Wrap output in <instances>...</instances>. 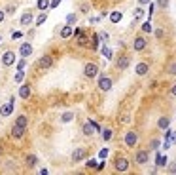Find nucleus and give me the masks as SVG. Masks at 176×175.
<instances>
[{
	"label": "nucleus",
	"mask_w": 176,
	"mask_h": 175,
	"mask_svg": "<svg viewBox=\"0 0 176 175\" xmlns=\"http://www.w3.org/2000/svg\"><path fill=\"white\" fill-rule=\"evenodd\" d=\"M83 74H85V78H95L98 74V65L97 63H87L83 67Z\"/></svg>",
	"instance_id": "1"
},
{
	"label": "nucleus",
	"mask_w": 176,
	"mask_h": 175,
	"mask_svg": "<svg viewBox=\"0 0 176 175\" xmlns=\"http://www.w3.org/2000/svg\"><path fill=\"white\" fill-rule=\"evenodd\" d=\"M13 105H15V97H10V101L6 103V105H2L0 107V116H10L12 112H13Z\"/></svg>",
	"instance_id": "2"
},
{
	"label": "nucleus",
	"mask_w": 176,
	"mask_h": 175,
	"mask_svg": "<svg viewBox=\"0 0 176 175\" xmlns=\"http://www.w3.org/2000/svg\"><path fill=\"white\" fill-rule=\"evenodd\" d=\"M19 55L25 57V59H29V57L32 55V44H31V42H23V44L19 46Z\"/></svg>",
	"instance_id": "3"
},
{
	"label": "nucleus",
	"mask_w": 176,
	"mask_h": 175,
	"mask_svg": "<svg viewBox=\"0 0 176 175\" xmlns=\"http://www.w3.org/2000/svg\"><path fill=\"white\" fill-rule=\"evenodd\" d=\"M85 156H87V151H85V148H83V147H76L70 158H72V162H82Z\"/></svg>",
	"instance_id": "4"
},
{
	"label": "nucleus",
	"mask_w": 176,
	"mask_h": 175,
	"mask_svg": "<svg viewBox=\"0 0 176 175\" xmlns=\"http://www.w3.org/2000/svg\"><path fill=\"white\" fill-rule=\"evenodd\" d=\"M98 90L100 91H110L112 90V78L110 76H100L98 78Z\"/></svg>",
	"instance_id": "5"
},
{
	"label": "nucleus",
	"mask_w": 176,
	"mask_h": 175,
	"mask_svg": "<svg viewBox=\"0 0 176 175\" xmlns=\"http://www.w3.org/2000/svg\"><path fill=\"white\" fill-rule=\"evenodd\" d=\"M114 167H116L117 171H127V169H129V160L123 158V156H119V158H116Z\"/></svg>",
	"instance_id": "6"
},
{
	"label": "nucleus",
	"mask_w": 176,
	"mask_h": 175,
	"mask_svg": "<svg viewBox=\"0 0 176 175\" xmlns=\"http://www.w3.org/2000/svg\"><path fill=\"white\" fill-rule=\"evenodd\" d=\"M15 63V52H4V55H2V65L4 67H12Z\"/></svg>",
	"instance_id": "7"
},
{
	"label": "nucleus",
	"mask_w": 176,
	"mask_h": 175,
	"mask_svg": "<svg viewBox=\"0 0 176 175\" xmlns=\"http://www.w3.org/2000/svg\"><path fill=\"white\" fill-rule=\"evenodd\" d=\"M116 65H117L119 70H125V69L131 65V57H129V55H119L117 61H116Z\"/></svg>",
	"instance_id": "8"
},
{
	"label": "nucleus",
	"mask_w": 176,
	"mask_h": 175,
	"mask_svg": "<svg viewBox=\"0 0 176 175\" xmlns=\"http://www.w3.org/2000/svg\"><path fill=\"white\" fill-rule=\"evenodd\" d=\"M136 141H138V135H136V131H127V133H125V145H127V147H135L136 145Z\"/></svg>",
	"instance_id": "9"
},
{
	"label": "nucleus",
	"mask_w": 176,
	"mask_h": 175,
	"mask_svg": "<svg viewBox=\"0 0 176 175\" xmlns=\"http://www.w3.org/2000/svg\"><path fill=\"white\" fill-rule=\"evenodd\" d=\"M135 160H136L138 166H144V164H148V160H150V152H148V151H138L136 156H135Z\"/></svg>",
	"instance_id": "10"
},
{
	"label": "nucleus",
	"mask_w": 176,
	"mask_h": 175,
	"mask_svg": "<svg viewBox=\"0 0 176 175\" xmlns=\"http://www.w3.org/2000/svg\"><path fill=\"white\" fill-rule=\"evenodd\" d=\"M51 65H53V57L51 55H42L40 61H38V67L40 69H49Z\"/></svg>",
	"instance_id": "11"
},
{
	"label": "nucleus",
	"mask_w": 176,
	"mask_h": 175,
	"mask_svg": "<svg viewBox=\"0 0 176 175\" xmlns=\"http://www.w3.org/2000/svg\"><path fill=\"white\" fill-rule=\"evenodd\" d=\"M146 44H148V42H146V38H144V36H136V38H135V42H133L135 52H142V49L146 48Z\"/></svg>",
	"instance_id": "12"
},
{
	"label": "nucleus",
	"mask_w": 176,
	"mask_h": 175,
	"mask_svg": "<svg viewBox=\"0 0 176 175\" xmlns=\"http://www.w3.org/2000/svg\"><path fill=\"white\" fill-rule=\"evenodd\" d=\"M25 130H27V128H21V126H17V124H13V126H12V137L13 139H21L25 135Z\"/></svg>",
	"instance_id": "13"
},
{
	"label": "nucleus",
	"mask_w": 176,
	"mask_h": 175,
	"mask_svg": "<svg viewBox=\"0 0 176 175\" xmlns=\"http://www.w3.org/2000/svg\"><path fill=\"white\" fill-rule=\"evenodd\" d=\"M31 93H32V90H31L29 84H23V86L19 88V97H21V99H29Z\"/></svg>",
	"instance_id": "14"
},
{
	"label": "nucleus",
	"mask_w": 176,
	"mask_h": 175,
	"mask_svg": "<svg viewBox=\"0 0 176 175\" xmlns=\"http://www.w3.org/2000/svg\"><path fill=\"white\" fill-rule=\"evenodd\" d=\"M157 128L167 131V130L170 128V118H169V116H161V118L157 120Z\"/></svg>",
	"instance_id": "15"
},
{
	"label": "nucleus",
	"mask_w": 176,
	"mask_h": 175,
	"mask_svg": "<svg viewBox=\"0 0 176 175\" xmlns=\"http://www.w3.org/2000/svg\"><path fill=\"white\" fill-rule=\"evenodd\" d=\"M34 21V15H32V12H25L23 15H21V25H25V27H29V25Z\"/></svg>",
	"instance_id": "16"
},
{
	"label": "nucleus",
	"mask_w": 176,
	"mask_h": 175,
	"mask_svg": "<svg viewBox=\"0 0 176 175\" xmlns=\"http://www.w3.org/2000/svg\"><path fill=\"white\" fill-rule=\"evenodd\" d=\"M148 70H150V67H148V63H138L136 65V74H138V76H146V74H148Z\"/></svg>",
	"instance_id": "17"
},
{
	"label": "nucleus",
	"mask_w": 176,
	"mask_h": 175,
	"mask_svg": "<svg viewBox=\"0 0 176 175\" xmlns=\"http://www.w3.org/2000/svg\"><path fill=\"white\" fill-rule=\"evenodd\" d=\"M72 34H74V31H72V25H68V23H66L64 27L61 29V38H70Z\"/></svg>",
	"instance_id": "18"
},
{
	"label": "nucleus",
	"mask_w": 176,
	"mask_h": 175,
	"mask_svg": "<svg viewBox=\"0 0 176 175\" xmlns=\"http://www.w3.org/2000/svg\"><path fill=\"white\" fill-rule=\"evenodd\" d=\"M95 131H97V130H95V126H93V120H89V122L85 124V126H83V135H87V137H89V135H93Z\"/></svg>",
	"instance_id": "19"
},
{
	"label": "nucleus",
	"mask_w": 176,
	"mask_h": 175,
	"mask_svg": "<svg viewBox=\"0 0 176 175\" xmlns=\"http://www.w3.org/2000/svg\"><path fill=\"white\" fill-rule=\"evenodd\" d=\"M25 164H27V167H34V166L38 164V158H36L34 154H29L27 158H25Z\"/></svg>",
	"instance_id": "20"
},
{
	"label": "nucleus",
	"mask_w": 176,
	"mask_h": 175,
	"mask_svg": "<svg viewBox=\"0 0 176 175\" xmlns=\"http://www.w3.org/2000/svg\"><path fill=\"white\" fill-rule=\"evenodd\" d=\"M72 120H74V112L66 111V112L61 114V122H63V124H68V122H72Z\"/></svg>",
	"instance_id": "21"
},
{
	"label": "nucleus",
	"mask_w": 176,
	"mask_h": 175,
	"mask_svg": "<svg viewBox=\"0 0 176 175\" xmlns=\"http://www.w3.org/2000/svg\"><path fill=\"white\" fill-rule=\"evenodd\" d=\"M121 17H123V13H121L119 10H116V12H112V13H110V21H112V23H119V21H121Z\"/></svg>",
	"instance_id": "22"
},
{
	"label": "nucleus",
	"mask_w": 176,
	"mask_h": 175,
	"mask_svg": "<svg viewBox=\"0 0 176 175\" xmlns=\"http://www.w3.org/2000/svg\"><path fill=\"white\" fill-rule=\"evenodd\" d=\"M15 124H17V126H21V128H27L29 120H27V116H25V114H21V116H17V118H15Z\"/></svg>",
	"instance_id": "23"
},
{
	"label": "nucleus",
	"mask_w": 176,
	"mask_h": 175,
	"mask_svg": "<svg viewBox=\"0 0 176 175\" xmlns=\"http://www.w3.org/2000/svg\"><path fill=\"white\" fill-rule=\"evenodd\" d=\"M167 156H163V154H157V158H155V164H157V167H165L167 166Z\"/></svg>",
	"instance_id": "24"
},
{
	"label": "nucleus",
	"mask_w": 176,
	"mask_h": 175,
	"mask_svg": "<svg viewBox=\"0 0 176 175\" xmlns=\"http://www.w3.org/2000/svg\"><path fill=\"white\" fill-rule=\"evenodd\" d=\"M36 6H38V10L45 12V10H47L49 6H51V4H49V0H38V4H36Z\"/></svg>",
	"instance_id": "25"
},
{
	"label": "nucleus",
	"mask_w": 176,
	"mask_h": 175,
	"mask_svg": "<svg viewBox=\"0 0 176 175\" xmlns=\"http://www.w3.org/2000/svg\"><path fill=\"white\" fill-rule=\"evenodd\" d=\"M66 23H68V25H76V23H78V15H76V13H68V15H66Z\"/></svg>",
	"instance_id": "26"
},
{
	"label": "nucleus",
	"mask_w": 176,
	"mask_h": 175,
	"mask_svg": "<svg viewBox=\"0 0 176 175\" xmlns=\"http://www.w3.org/2000/svg\"><path fill=\"white\" fill-rule=\"evenodd\" d=\"M45 19H47V12H42V13L38 15V19H36V27H40V25H42Z\"/></svg>",
	"instance_id": "27"
},
{
	"label": "nucleus",
	"mask_w": 176,
	"mask_h": 175,
	"mask_svg": "<svg viewBox=\"0 0 176 175\" xmlns=\"http://www.w3.org/2000/svg\"><path fill=\"white\" fill-rule=\"evenodd\" d=\"M167 72H169V74H172V76H176V61L169 63V67H167Z\"/></svg>",
	"instance_id": "28"
},
{
	"label": "nucleus",
	"mask_w": 176,
	"mask_h": 175,
	"mask_svg": "<svg viewBox=\"0 0 176 175\" xmlns=\"http://www.w3.org/2000/svg\"><path fill=\"white\" fill-rule=\"evenodd\" d=\"M112 135H114V133H112V130H110V128L102 130V139H104V141H110V139H112Z\"/></svg>",
	"instance_id": "29"
},
{
	"label": "nucleus",
	"mask_w": 176,
	"mask_h": 175,
	"mask_svg": "<svg viewBox=\"0 0 176 175\" xmlns=\"http://www.w3.org/2000/svg\"><path fill=\"white\" fill-rule=\"evenodd\" d=\"M102 57H106V59H112V49H110L108 46H102Z\"/></svg>",
	"instance_id": "30"
},
{
	"label": "nucleus",
	"mask_w": 176,
	"mask_h": 175,
	"mask_svg": "<svg viewBox=\"0 0 176 175\" xmlns=\"http://www.w3.org/2000/svg\"><path fill=\"white\" fill-rule=\"evenodd\" d=\"M157 6H159L161 10H167V8H169V0H157Z\"/></svg>",
	"instance_id": "31"
},
{
	"label": "nucleus",
	"mask_w": 176,
	"mask_h": 175,
	"mask_svg": "<svg viewBox=\"0 0 176 175\" xmlns=\"http://www.w3.org/2000/svg\"><path fill=\"white\" fill-rule=\"evenodd\" d=\"M142 31H144V33H152V23L146 21V23L142 25Z\"/></svg>",
	"instance_id": "32"
},
{
	"label": "nucleus",
	"mask_w": 176,
	"mask_h": 175,
	"mask_svg": "<svg viewBox=\"0 0 176 175\" xmlns=\"http://www.w3.org/2000/svg\"><path fill=\"white\" fill-rule=\"evenodd\" d=\"M98 36H100V42H108L110 40V34L108 33H98Z\"/></svg>",
	"instance_id": "33"
},
{
	"label": "nucleus",
	"mask_w": 176,
	"mask_h": 175,
	"mask_svg": "<svg viewBox=\"0 0 176 175\" xmlns=\"http://www.w3.org/2000/svg\"><path fill=\"white\" fill-rule=\"evenodd\" d=\"M150 147H152V151H157V148H159V139H152Z\"/></svg>",
	"instance_id": "34"
},
{
	"label": "nucleus",
	"mask_w": 176,
	"mask_h": 175,
	"mask_svg": "<svg viewBox=\"0 0 176 175\" xmlns=\"http://www.w3.org/2000/svg\"><path fill=\"white\" fill-rule=\"evenodd\" d=\"M25 65H27V59L23 57V59H21L19 63H17V70H23V69H25Z\"/></svg>",
	"instance_id": "35"
},
{
	"label": "nucleus",
	"mask_w": 176,
	"mask_h": 175,
	"mask_svg": "<svg viewBox=\"0 0 176 175\" xmlns=\"http://www.w3.org/2000/svg\"><path fill=\"white\" fill-rule=\"evenodd\" d=\"M23 76H25V72H23V70H19V72H17V74H15V82H17V84H19V82H21V80H23Z\"/></svg>",
	"instance_id": "36"
},
{
	"label": "nucleus",
	"mask_w": 176,
	"mask_h": 175,
	"mask_svg": "<svg viewBox=\"0 0 176 175\" xmlns=\"http://www.w3.org/2000/svg\"><path fill=\"white\" fill-rule=\"evenodd\" d=\"M154 34H155V38H159V40H161V38H163V36H165V33H163V31H161V29H157V31H155V33H154Z\"/></svg>",
	"instance_id": "37"
},
{
	"label": "nucleus",
	"mask_w": 176,
	"mask_h": 175,
	"mask_svg": "<svg viewBox=\"0 0 176 175\" xmlns=\"http://www.w3.org/2000/svg\"><path fill=\"white\" fill-rule=\"evenodd\" d=\"M87 167H98L97 160H89V162H87Z\"/></svg>",
	"instance_id": "38"
},
{
	"label": "nucleus",
	"mask_w": 176,
	"mask_h": 175,
	"mask_svg": "<svg viewBox=\"0 0 176 175\" xmlns=\"http://www.w3.org/2000/svg\"><path fill=\"white\" fill-rule=\"evenodd\" d=\"M82 12L83 13H89V4H82Z\"/></svg>",
	"instance_id": "39"
},
{
	"label": "nucleus",
	"mask_w": 176,
	"mask_h": 175,
	"mask_svg": "<svg viewBox=\"0 0 176 175\" xmlns=\"http://www.w3.org/2000/svg\"><path fill=\"white\" fill-rule=\"evenodd\" d=\"M106 154H108V148H102L100 151V158H106Z\"/></svg>",
	"instance_id": "40"
},
{
	"label": "nucleus",
	"mask_w": 176,
	"mask_h": 175,
	"mask_svg": "<svg viewBox=\"0 0 176 175\" xmlns=\"http://www.w3.org/2000/svg\"><path fill=\"white\" fill-rule=\"evenodd\" d=\"M6 12H8V13H15V6H8Z\"/></svg>",
	"instance_id": "41"
},
{
	"label": "nucleus",
	"mask_w": 176,
	"mask_h": 175,
	"mask_svg": "<svg viewBox=\"0 0 176 175\" xmlns=\"http://www.w3.org/2000/svg\"><path fill=\"white\" fill-rule=\"evenodd\" d=\"M169 171H170V173H176V162H174V164L169 167Z\"/></svg>",
	"instance_id": "42"
},
{
	"label": "nucleus",
	"mask_w": 176,
	"mask_h": 175,
	"mask_svg": "<svg viewBox=\"0 0 176 175\" xmlns=\"http://www.w3.org/2000/svg\"><path fill=\"white\" fill-rule=\"evenodd\" d=\"M170 95H172V97H176V84L170 88Z\"/></svg>",
	"instance_id": "43"
},
{
	"label": "nucleus",
	"mask_w": 176,
	"mask_h": 175,
	"mask_svg": "<svg viewBox=\"0 0 176 175\" xmlns=\"http://www.w3.org/2000/svg\"><path fill=\"white\" fill-rule=\"evenodd\" d=\"M61 4V0H53V2H51V8H57Z\"/></svg>",
	"instance_id": "44"
},
{
	"label": "nucleus",
	"mask_w": 176,
	"mask_h": 175,
	"mask_svg": "<svg viewBox=\"0 0 176 175\" xmlns=\"http://www.w3.org/2000/svg\"><path fill=\"white\" fill-rule=\"evenodd\" d=\"M150 2H152V0H138V4H140V6H144V4H150Z\"/></svg>",
	"instance_id": "45"
},
{
	"label": "nucleus",
	"mask_w": 176,
	"mask_h": 175,
	"mask_svg": "<svg viewBox=\"0 0 176 175\" xmlns=\"http://www.w3.org/2000/svg\"><path fill=\"white\" fill-rule=\"evenodd\" d=\"M4 15H6V12H4V10H0V23L4 21Z\"/></svg>",
	"instance_id": "46"
},
{
	"label": "nucleus",
	"mask_w": 176,
	"mask_h": 175,
	"mask_svg": "<svg viewBox=\"0 0 176 175\" xmlns=\"http://www.w3.org/2000/svg\"><path fill=\"white\" fill-rule=\"evenodd\" d=\"M0 40H2V36H0Z\"/></svg>",
	"instance_id": "47"
}]
</instances>
